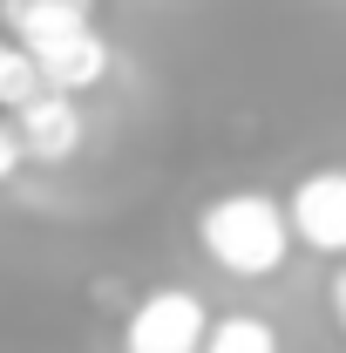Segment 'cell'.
Instances as JSON below:
<instances>
[{
  "mask_svg": "<svg viewBox=\"0 0 346 353\" xmlns=\"http://www.w3.org/2000/svg\"><path fill=\"white\" fill-rule=\"evenodd\" d=\"M197 245L231 279H272L292 252V224H285V204L265 190H224L197 211Z\"/></svg>",
  "mask_w": 346,
  "mask_h": 353,
  "instance_id": "1",
  "label": "cell"
},
{
  "mask_svg": "<svg viewBox=\"0 0 346 353\" xmlns=\"http://www.w3.org/2000/svg\"><path fill=\"white\" fill-rule=\"evenodd\" d=\"M204 333H211V312L190 285H150L130 306L123 353H204Z\"/></svg>",
  "mask_w": 346,
  "mask_h": 353,
  "instance_id": "2",
  "label": "cell"
},
{
  "mask_svg": "<svg viewBox=\"0 0 346 353\" xmlns=\"http://www.w3.org/2000/svg\"><path fill=\"white\" fill-rule=\"evenodd\" d=\"M285 224H292L299 245L326 252V259H346V163L305 170L285 190Z\"/></svg>",
  "mask_w": 346,
  "mask_h": 353,
  "instance_id": "3",
  "label": "cell"
},
{
  "mask_svg": "<svg viewBox=\"0 0 346 353\" xmlns=\"http://www.w3.org/2000/svg\"><path fill=\"white\" fill-rule=\"evenodd\" d=\"M34 54V68H41L48 88H61V95H82L109 75V41L95 34V21H75V28H48L34 41H21Z\"/></svg>",
  "mask_w": 346,
  "mask_h": 353,
  "instance_id": "4",
  "label": "cell"
},
{
  "mask_svg": "<svg viewBox=\"0 0 346 353\" xmlns=\"http://www.w3.org/2000/svg\"><path fill=\"white\" fill-rule=\"evenodd\" d=\"M14 136H21V157L28 163H68L82 150V109H75V95H61V88L28 95L14 109Z\"/></svg>",
  "mask_w": 346,
  "mask_h": 353,
  "instance_id": "5",
  "label": "cell"
},
{
  "mask_svg": "<svg viewBox=\"0 0 346 353\" xmlns=\"http://www.w3.org/2000/svg\"><path fill=\"white\" fill-rule=\"evenodd\" d=\"M14 41H34L48 28H75V21H95V0H0Z\"/></svg>",
  "mask_w": 346,
  "mask_h": 353,
  "instance_id": "6",
  "label": "cell"
},
{
  "mask_svg": "<svg viewBox=\"0 0 346 353\" xmlns=\"http://www.w3.org/2000/svg\"><path fill=\"white\" fill-rule=\"evenodd\" d=\"M204 353H285V340H278V326L258 319V312H231V319H217L211 333H204Z\"/></svg>",
  "mask_w": 346,
  "mask_h": 353,
  "instance_id": "7",
  "label": "cell"
},
{
  "mask_svg": "<svg viewBox=\"0 0 346 353\" xmlns=\"http://www.w3.org/2000/svg\"><path fill=\"white\" fill-rule=\"evenodd\" d=\"M41 68H34V54L21 41H0V109H21L28 95H41Z\"/></svg>",
  "mask_w": 346,
  "mask_h": 353,
  "instance_id": "8",
  "label": "cell"
},
{
  "mask_svg": "<svg viewBox=\"0 0 346 353\" xmlns=\"http://www.w3.org/2000/svg\"><path fill=\"white\" fill-rule=\"evenodd\" d=\"M0 116H7V109H0ZM21 163H28V157H21V136H14V123H0V183L21 170Z\"/></svg>",
  "mask_w": 346,
  "mask_h": 353,
  "instance_id": "9",
  "label": "cell"
},
{
  "mask_svg": "<svg viewBox=\"0 0 346 353\" xmlns=\"http://www.w3.org/2000/svg\"><path fill=\"white\" fill-rule=\"evenodd\" d=\"M333 326L346 333V259H340V272H333Z\"/></svg>",
  "mask_w": 346,
  "mask_h": 353,
  "instance_id": "10",
  "label": "cell"
}]
</instances>
